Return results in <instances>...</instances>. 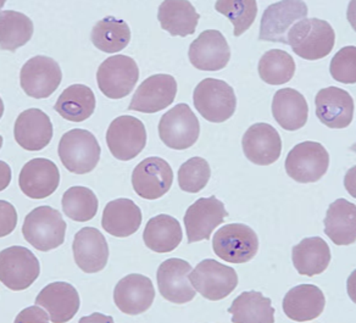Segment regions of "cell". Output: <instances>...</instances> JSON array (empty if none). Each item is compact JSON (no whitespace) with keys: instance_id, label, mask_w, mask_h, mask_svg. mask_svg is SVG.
Instances as JSON below:
<instances>
[{"instance_id":"24","label":"cell","mask_w":356,"mask_h":323,"mask_svg":"<svg viewBox=\"0 0 356 323\" xmlns=\"http://www.w3.org/2000/svg\"><path fill=\"white\" fill-rule=\"evenodd\" d=\"M17 144L29 151H40L53 138V124L49 116L40 109H27L17 116L14 127Z\"/></svg>"},{"instance_id":"34","label":"cell","mask_w":356,"mask_h":323,"mask_svg":"<svg viewBox=\"0 0 356 323\" xmlns=\"http://www.w3.org/2000/svg\"><path fill=\"white\" fill-rule=\"evenodd\" d=\"M228 313L233 323H273L275 308L271 299L265 298L260 292H244L233 300Z\"/></svg>"},{"instance_id":"1","label":"cell","mask_w":356,"mask_h":323,"mask_svg":"<svg viewBox=\"0 0 356 323\" xmlns=\"http://www.w3.org/2000/svg\"><path fill=\"white\" fill-rule=\"evenodd\" d=\"M336 43V32L327 21L304 19L289 30L287 44L302 59L320 60L330 55Z\"/></svg>"},{"instance_id":"43","label":"cell","mask_w":356,"mask_h":323,"mask_svg":"<svg viewBox=\"0 0 356 323\" xmlns=\"http://www.w3.org/2000/svg\"><path fill=\"white\" fill-rule=\"evenodd\" d=\"M16 323H47L50 322V317L42 308L31 306L17 315Z\"/></svg>"},{"instance_id":"25","label":"cell","mask_w":356,"mask_h":323,"mask_svg":"<svg viewBox=\"0 0 356 323\" xmlns=\"http://www.w3.org/2000/svg\"><path fill=\"white\" fill-rule=\"evenodd\" d=\"M35 305L48 311L51 322L64 323L79 313L81 299L72 284L54 282L42 289L35 298Z\"/></svg>"},{"instance_id":"31","label":"cell","mask_w":356,"mask_h":323,"mask_svg":"<svg viewBox=\"0 0 356 323\" xmlns=\"http://www.w3.org/2000/svg\"><path fill=\"white\" fill-rule=\"evenodd\" d=\"M325 233L336 245L355 243V204L346 199H338L332 203L325 217Z\"/></svg>"},{"instance_id":"30","label":"cell","mask_w":356,"mask_h":323,"mask_svg":"<svg viewBox=\"0 0 356 323\" xmlns=\"http://www.w3.org/2000/svg\"><path fill=\"white\" fill-rule=\"evenodd\" d=\"M158 19L161 28L173 37H188L195 32L200 15L191 1L165 0L159 8Z\"/></svg>"},{"instance_id":"2","label":"cell","mask_w":356,"mask_h":323,"mask_svg":"<svg viewBox=\"0 0 356 323\" xmlns=\"http://www.w3.org/2000/svg\"><path fill=\"white\" fill-rule=\"evenodd\" d=\"M66 222L56 209L40 206L26 216L22 234L27 243L40 251L59 248L65 242Z\"/></svg>"},{"instance_id":"3","label":"cell","mask_w":356,"mask_h":323,"mask_svg":"<svg viewBox=\"0 0 356 323\" xmlns=\"http://www.w3.org/2000/svg\"><path fill=\"white\" fill-rule=\"evenodd\" d=\"M58 153L61 163L70 172L84 174L97 167L102 149L93 133L87 129H74L61 137Z\"/></svg>"},{"instance_id":"29","label":"cell","mask_w":356,"mask_h":323,"mask_svg":"<svg viewBox=\"0 0 356 323\" xmlns=\"http://www.w3.org/2000/svg\"><path fill=\"white\" fill-rule=\"evenodd\" d=\"M331 249L321 237L302 239L293 247L292 260L298 274L314 277L326 271L331 263Z\"/></svg>"},{"instance_id":"32","label":"cell","mask_w":356,"mask_h":323,"mask_svg":"<svg viewBox=\"0 0 356 323\" xmlns=\"http://www.w3.org/2000/svg\"><path fill=\"white\" fill-rule=\"evenodd\" d=\"M184 233L177 220L170 215H158L148 221L143 240L147 248L155 253H170L182 242Z\"/></svg>"},{"instance_id":"6","label":"cell","mask_w":356,"mask_h":323,"mask_svg":"<svg viewBox=\"0 0 356 323\" xmlns=\"http://www.w3.org/2000/svg\"><path fill=\"white\" fill-rule=\"evenodd\" d=\"M284 167L298 183H315L328 171L330 154L317 142H302L289 151Z\"/></svg>"},{"instance_id":"11","label":"cell","mask_w":356,"mask_h":323,"mask_svg":"<svg viewBox=\"0 0 356 323\" xmlns=\"http://www.w3.org/2000/svg\"><path fill=\"white\" fill-rule=\"evenodd\" d=\"M106 144L114 158L129 161L137 158L147 145V129L134 116H120L110 124Z\"/></svg>"},{"instance_id":"38","label":"cell","mask_w":356,"mask_h":323,"mask_svg":"<svg viewBox=\"0 0 356 323\" xmlns=\"http://www.w3.org/2000/svg\"><path fill=\"white\" fill-rule=\"evenodd\" d=\"M99 201L93 190L87 187H71L63 197L65 215L76 222H87L98 213Z\"/></svg>"},{"instance_id":"15","label":"cell","mask_w":356,"mask_h":323,"mask_svg":"<svg viewBox=\"0 0 356 323\" xmlns=\"http://www.w3.org/2000/svg\"><path fill=\"white\" fill-rule=\"evenodd\" d=\"M192 265L182 258H168L159 266L156 272L159 292L163 299L173 304H186L193 300L197 290L191 283Z\"/></svg>"},{"instance_id":"14","label":"cell","mask_w":356,"mask_h":323,"mask_svg":"<svg viewBox=\"0 0 356 323\" xmlns=\"http://www.w3.org/2000/svg\"><path fill=\"white\" fill-rule=\"evenodd\" d=\"M227 216L225 204L215 195L197 200L189 206L184 215L188 243L209 240L215 229L222 224Z\"/></svg>"},{"instance_id":"4","label":"cell","mask_w":356,"mask_h":323,"mask_svg":"<svg viewBox=\"0 0 356 323\" xmlns=\"http://www.w3.org/2000/svg\"><path fill=\"white\" fill-rule=\"evenodd\" d=\"M195 109L204 119L213 124H222L231 119L237 108V97L225 81L205 78L194 90Z\"/></svg>"},{"instance_id":"8","label":"cell","mask_w":356,"mask_h":323,"mask_svg":"<svg viewBox=\"0 0 356 323\" xmlns=\"http://www.w3.org/2000/svg\"><path fill=\"white\" fill-rule=\"evenodd\" d=\"M138 78V65L126 55L110 56L100 65L97 72L98 87L110 99H122L131 94Z\"/></svg>"},{"instance_id":"12","label":"cell","mask_w":356,"mask_h":323,"mask_svg":"<svg viewBox=\"0 0 356 323\" xmlns=\"http://www.w3.org/2000/svg\"><path fill=\"white\" fill-rule=\"evenodd\" d=\"M307 6L300 0H282L268 6L261 17L259 40L287 44L289 30L307 19Z\"/></svg>"},{"instance_id":"40","label":"cell","mask_w":356,"mask_h":323,"mask_svg":"<svg viewBox=\"0 0 356 323\" xmlns=\"http://www.w3.org/2000/svg\"><path fill=\"white\" fill-rule=\"evenodd\" d=\"M211 177V169L207 160L194 156L178 169V185L187 193H199Z\"/></svg>"},{"instance_id":"10","label":"cell","mask_w":356,"mask_h":323,"mask_svg":"<svg viewBox=\"0 0 356 323\" xmlns=\"http://www.w3.org/2000/svg\"><path fill=\"white\" fill-rule=\"evenodd\" d=\"M189 279L195 290L211 301L227 298L238 285L237 272L213 258L199 263L189 274Z\"/></svg>"},{"instance_id":"42","label":"cell","mask_w":356,"mask_h":323,"mask_svg":"<svg viewBox=\"0 0 356 323\" xmlns=\"http://www.w3.org/2000/svg\"><path fill=\"white\" fill-rule=\"evenodd\" d=\"M0 208H1V227H0V235L6 237L10 234L15 229L17 224V214L13 205L9 204L6 200L0 201Z\"/></svg>"},{"instance_id":"33","label":"cell","mask_w":356,"mask_h":323,"mask_svg":"<svg viewBox=\"0 0 356 323\" xmlns=\"http://www.w3.org/2000/svg\"><path fill=\"white\" fill-rule=\"evenodd\" d=\"M95 95L84 85H72L60 94L54 109L63 119L71 122H82L95 114Z\"/></svg>"},{"instance_id":"16","label":"cell","mask_w":356,"mask_h":323,"mask_svg":"<svg viewBox=\"0 0 356 323\" xmlns=\"http://www.w3.org/2000/svg\"><path fill=\"white\" fill-rule=\"evenodd\" d=\"M173 182V172L166 160L152 156L139 163L132 174L134 192L140 198L156 200L168 193Z\"/></svg>"},{"instance_id":"9","label":"cell","mask_w":356,"mask_h":323,"mask_svg":"<svg viewBox=\"0 0 356 323\" xmlns=\"http://www.w3.org/2000/svg\"><path fill=\"white\" fill-rule=\"evenodd\" d=\"M40 265L35 254L25 247H10L0 253V281L6 288L21 292L35 283Z\"/></svg>"},{"instance_id":"22","label":"cell","mask_w":356,"mask_h":323,"mask_svg":"<svg viewBox=\"0 0 356 323\" xmlns=\"http://www.w3.org/2000/svg\"><path fill=\"white\" fill-rule=\"evenodd\" d=\"M60 184L58 166L48 159H32L21 169L19 185L31 199H44L54 193Z\"/></svg>"},{"instance_id":"28","label":"cell","mask_w":356,"mask_h":323,"mask_svg":"<svg viewBox=\"0 0 356 323\" xmlns=\"http://www.w3.org/2000/svg\"><path fill=\"white\" fill-rule=\"evenodd\" d=\"M273 115L283 129L297 131L307 124L309 105L305 97L298 90L283 88L273 95Z\"/></svg>"},{"instance_id":"19","label":"cell","mask_w":356,"mask_h":323,"mask_svg":"<svg viewBox=\"0 0 356 323\" xmlns=\"http://www.w3.org/2000/svg\"><path fill=\"white\" fill-rule=\"evenodd\" d=\"M243 151L252 164L268 166L276 163L282 153V140L271 124H255L243 135Z\"/></svg>"},{"instance_id":"20","label":"cell","mask_w":356,"mask_h":323,"mask_svg":"<svg viewBox=\"0 0 356 323\" xmlns=\"http://www.w3.org/2000/svg\"><path fill=\"white\" fill-rule=\"evenodd\" d=\"M72 250L76 264L86 274L100 272L108 265L109 245L95 227H84L74 234Z\"/></svg>"},{"instance_id":"39","label":"cell","mask_w":356,"mask_h":323,"mask_svg":"<svg viewBox=\"0 0 356 323\" xmlns=\"http://www.w3.org/2000/svg\"><path fill=\"white\" fill-rule=\"evenodd\" d=\"M215 9L232 22L236 37L242 35L250 28L257 19V4L255 0H218Z\"/></svg>"},{"instance_id":"5","label":"cell","mask_w":356,"mask_h":323,"mask_svg":"<svg viewBox=\"0 0 356 323\" xmlns=\"http://www.w3.org/2000/svg\"><path fill=\"white\" fill-rule=\"evenodd\" d=\"M213 248L221 260L231 264H244L257 255L259 238L247 224H226L213 235Z\"/></svg>"},{"instance_id":"7","label":"cell","mask_w":356,"mask_h":323,"mask_svg":"<svg viewBox=\"0 0 356 323\" xmlns=\"http://www.w3.org/2000/svg\"><path fill=\"white\" fill-rule=\"evenodd\" d=\"M200 135V124L187 104H178L163 114L159 124V135L163 144L175 150L193 147Z\"/></svg>"},{"instance_id":"23","label":"cell","mask_w":356,"mask_h":323,"mask_svg":"<svg viewBox=\"0 0 356 323\" xmlns=\"http://www.w3.org/2000/svg\"><path fill=\"white\" fill-rule=\"evenodd\" d=\"M317 119L330 129H346L354 117V100L346 90L338 87H327L315 98Z\"/></svg>"},{"instance_id":"18","label":"cell","mask_w":356,"mask_h":323,"mask_svg":"<svg viewBox=\"0 0 356 323\" xmlns=\"http://www.w3.org/2000/svg\"><path fill=\"white\" fill-rule=\"evenodd\" d=\"M188 56L191 64L198 70L220 71L229 63L231 49L220 31L208 30L192 42Z\"/></svg>"},{"instance_id":"35","label":"cell","mask_w":356,"mask_h":323,"mask_svg":"<svg viewBox=\"0 0 356 323\" xmlns=\"http://www.w3.org/2000/svg\"><path fill=\"white\" fill-rule=\"evenodd\" d=\"M90 40L97 49L115 54L129 44L131 30L126 21L115 19L114 16H106L95 24Z\"/></svg>"},{"instance_id":"27","label":"cell","mask_w":356,"mask_h":323,"mask_svg":"<svg viewBox=\"0 0 356 323\" xmlns=\"http://www.w3.org/2000/svg\"><path fill=\"white\" fill-rule=\"evenodd\" d=\"M143 215L138 205L124 198L113 200L105 206L102 226L108 233L126 238L138 231Z\"/></svg>"},{"instance_id":"26","label":"cell","mask_w":356,"mask_h":323,"mask_svg":"<svg viewBox=\"0 0 356 323\" xmlns=\"http://www.w3.org/2000/svg\"><path fill=\"white\" fill-rule=\"evenodd\" d=\"M326 306L321 289L314 284H300L291 289L283 299V311L296 322H307L318 317Z\"/></svg>"},{"instance_id":"36","label":"cell","mask_w":356,"mask_h":323,"mask_svg":"<svg viewBox=\"0 0 356 323\" xmlns=\"http://www.w3.org/2000/svg\"><path fill=\"white\" fill-rule=\"evenodd\" d=\"M33 35V22L29 16L14 10L0 14V48L15 51L30 42Z\"/></svg>"},{"instance_id":"13","label":"cell","mask_w":356,"mask_h":323,"mask_svg":"<svg viewBox=\"0 0 356 323\" xmlns=\"http://www.w3.org/2000/svg\"><path fill=\"white\" fill-rule=\"evenodd\" d=\"M63 72L51 58L38 55L29 60L21 69L20 85L26 94L35 99H47L59 88Z\"/></svg>"},{"instance_id":"37","label":"cell","mask_w":356,"mask_h":323,"mask_svg":"<svg viewBox=\"0 0 356 323\" xmlns=\"http://www.w3.org/2000/svg\"><path fill=\"white\" fill-rule=\"evenodd\" d=\"M296 63L292 55L281 49H271L262 55L257 71L267 85H280L292 80L296 74Z\"/></svg>"},{"instance_id":"17","label":"cell","mask_w":356,"mask_h":323,"mask_svg":"<svg viewBox=\"0 0 356 323\" xmlns=\"http://www.w3.org/2000/svg\"><path fill=\"white\" fill-rule=\"evenodd\" d=\"M177 94V82L175 77L166 74L150 76L139 85L129 110L143 114H155L168 108Z\"/></svg>"},{"instance_id":"21","label":"cell","mask_w":356,"mask_h":323,"mask_svg":"<svg viewBox=\"0 0 356 323\" xmlns=\"http://www.w3.org/2000/svg\"><path fill=\"white\" fill-rule=\"evenodd\" d=\"M155 299L152 279L143 274H131L120 279L114 289L115 305L126 315H139L150 308Z\"/></svg>"},{"instance_id":"41","label":"cell","mask_w":356,"mask_h":323,"mask_svg":"<svg viewBox=\"0 0 356 323\" xmlns=\"http://www.w3.org/2000/svg\"><path fill=\"white\" fill-rule=\"evenodd\" d=\"M330 72L334 80L344 85H355L356 83V47L350 45L341 48L337 53L331 65Z\"/></svg>"}]
</instances>
